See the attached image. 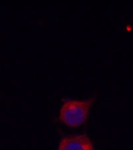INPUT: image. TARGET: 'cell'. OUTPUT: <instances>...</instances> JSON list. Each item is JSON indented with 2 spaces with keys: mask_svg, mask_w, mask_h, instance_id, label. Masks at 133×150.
<instances>
[{
  "mask_svg": "<svg viewBox=\"0 0 133 150\" xmlns=\"http://www.w3.org/2000/svg\"><path fill=\"white\" fill-rule=\"evenodd\" d=\"M95 101V95L84 100H67L62 104L59 113V120L67 127H79L84 125Z\"/></svg>",
  "mask_w": 133,
  "mask_h": 150,
  "instance_id": "obj_1",
  "label": "cell"
},
{
  "mask_svg": "<svg viewBox=\"0 0 133 150\" xmlns=\"http://www.w3.org/2000/svg\"><path fill=\"white\" fill-rule=\"evenodd\" d=\"M57 150H96L91 139L86 134L69 135L60 140Z\"/></svg>",
  "mask_w": 133,
  "mask_h": 150,
  "instance_id": "obj_2",
  "label": "cell"
}]
</instances>
